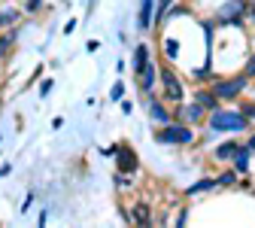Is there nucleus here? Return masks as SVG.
I'll use <instances>...</instances> for the list:
<instances>
[{
	"label": "nucleus",
	"instance_id": "1",
	"mask_svg": "<svg viewBox=\"0 0 255 228\" xmlns=\"http://www.w3.org/2000/svg\"><path fill=\"white\" fill-rule=\"evenodd\" d=\"M210 128L213 131H225V134H237L243 128H249L246 116L240 110H210Z\"/></svg>",
	"mask_w": 255,
	"mask_h": 228
},
{
	"label": "nucleus",
	"instance_id": "2",
	"mask_svg": "<svg viewBox=\"0 0 255 228\" xmlns=\"http://www.w3.org/2000/svg\"><path fill=\"white\" fill-rule=\"evenodd\" d=\"M155 140L158 143H167V146H173V143L188 146V143H195V131H191L188 125L170 122V125H164V128H158V131H155Z\"/></svg>",
	"mask_w": 255,
	"mask_h": 228
},
{
	"label": "nucleus",
	"instance_id": "3",
	"mask_svg": "<svg viewBox=\"0 0 255 228\" xmlns=\"http://www.w3.org/2000/svg\"><path fill=\"white\" fill-rule=\"evenodd\" d=\"M246 9H249L246 0H228V3H222V9H219V15H216V24L234 27V24H240V18L246 15Z\"/></svg>",
	"mask_w": 255,
	"mask_h": 228
},
{
	"label": "nucleus",
	"instance_id": "4",
	"mask_svg": "<svg viewBox=\"0 0 255 228\" xmlns=\"http://www.w3.org/2000/svg\"><path fill=\"white\" fill-rule=\"evenodd\" d=\"M158 79H161V85H164V97H167V101H170V104H182L185 91H182L179 76H176L170 67H161V70H158Z\"/></svg>",
	"mask_w": 255,
	"mask_h": 228
},
{
	"label": "nucleus",
	"instance_id": "5",
	"mask_svg": "<svg viewBox=\"0 0 255 228\" xmlns=\"http://www.w3.org/2000/svg\"><path fill=\"white\" fill-rule=\"evenodd\" d=\"M246 82H249V76L240 73V76H234V79H222V82H216L210 91L219 97V101H234V97L246 88Z\"/></svg>",
	"mask_w": 255,
	"mask_h": 228
},
{
	"label": "nucleus",
	"instance_id": "6",
	"mask_svg": "<svg viewBox=\"0 0 255 228\" xmlns=\"http://www.w3.org/2000/svg\"><path fill=\"white\" fill-rule=\"evenodd\" d=\"M116 165H119V171L122 174H137V155L128 149V146H116Z\"/></svg>",
	"mask_w": 255,
	"mask_h": 228
},
{
	"label": "nucleus",
	"instance_id": "7",
	"mask_svg": "<svg viewBox=\"0 0 255 228\" xmlns=\"http://www.w3.org/2000/svg\"><path fill=\"white\" fill-rule=\"evenodd\" d=\"M204 113H207V110H204V107L195 101V104H188V107H179V113H176L173 119H179V122H188V125H198V122L204 119Z\"/></svg>",
	"mask_w": 255,
	"mask_h": 228
},
{
	"label": "nucleus",
	"instance_id": "8",
	"mask_svg": "<svg viewBox=\"0 0 255 228\" xmlns=\"http://www.w3.org/2000/svg\"><path fill=\"white\" fill-rule=\"evenodd\" d=\"M249 155H252V149H249L246 143H243V146L237 143V149H234V155H231V158H234V171H237V174H246V171H249Z\"/></svg>",
	"mask_w": 255,
	"mask_h": 228
},
{
	"label": "nucleus",
	"instance_id": "9",
	"mask_svg": "<svg viewBox=\"0 0 255 228\" xmlns=\"http://www.w3.org/2000/svg\"><path fill=\"white\" fill-rule=\"evenodd\" d=\"M155 82H158V67L146 61V67L140 70V88H143V91H152Z\"/></svg>",
	"mask_w": 255,
	"mask_h": 228
},
{
	"label": "nucleus",
	"instance_id": "10",
	"mask_svg": "<svg viewBox=\"0 0 255 228\" xmlns=\"http://www.w3.org/2000/svg\"><path fill=\"white\" fill-rule=\"evenodd\" d=\"M128 222H131V225H152V213H149V207H146V204H137L131 213H128Z\"/></svg>",
	"mask_w": 255,
	"mask_h": 228
},
{
	"label": "nucleus",
	"instance_id": "11",
	"mask_svg": "<svg viewBox=\"0 0 255 228\" xmlns=\"http://www.w3.org/2000/svg\"><path fill=\"white\" fill-rule=\"evenodd\" d=\"M149 113H152V119H155V122H161V125H170V122H176V119H173V116H170V113H167L161 104H158V101H149Z\"/></svg>",
	"mask_w": 255,
	"mask_h": 228
},
{
	"label": "nucleus",
	"instance_id": "12",
	"mask_svg": "<svg viewBox=\"0 0 255 228\" xmlns=\"http://www.w3.org/2000/svg\"><path fill=\"white\" fill-rule=\"evenodd\" d=\"M146 61H149V46H137V49H134V58H131L134 73H140V70L146 67Z\"/></svg>",
	"mask_w": 255,
	"mask_h": 228
},
{
	"label": "nucleus",
	"instance_id": "13",
	"mask_svg": "<svg viewBox=\"0 0 255 228\" xmlns=\"http://www.w3.org/2000/svg\"><path fill=\"white\" fill-rule=\"evenodd\" d=\"M152 6H155V0H140V27H152Z\"/></svg>",
	"mask_w": 255,
	"mask_h": 228
},
{
	"label": "nucleus",
	"instance_id": "14",
	"mask_svg": "<svg viewBox=\"0 0 255 228\" xmlns=\"http://www.w3.org/2000/svg\"><path fill=\"white\" fill-rule=\"evenodd\" d=\"M198 104H201L204 110H216V107H219V97H216L210 88H201V91H198Z\"/></svg>",
	"mask_w": 255,
	"mask_h": 228
},
{
	"label": "nucleus",
	"instance_id": "15",
	"mask_svg": "<svg viewBox=\"0 0 255 228\" xmlns=\"http://www.w3.org/2000/svg\"><path fill=\"white\" fill-rule=\"evenodd\" d=\"M15 21H18V9L15 6H3V9H0V27H3V30L12 27Z\"/></svg>",
	"mask_w": 255,
	"mask_h": 228
},
{
	"label": "nucleus",
	"instance_id": "16",
	"mask_svg": "<svg viewBox=\"0 0 255 228\" xmlns=\"http://www.w3.org/2000/svg\"><path fill=\"white\" fill-rule=\"evenodd\" d=\"M213 189H216V180H210V177H207V180H201V183H195V186H188V189H185V195L191 198V195H201V192H213Z\"/></svg>",
	"mask_w": 255,
	"mask_h": 228
},
{
	"label": "nucleus",
	"instance_id": "17",
	"mask_svg": "<svg viewBox=\"0 0 255 228\" xmlns=\"http://www.w3.org/2000/svg\"><path fill=\"white\" fill-rule=\"evenodd\" d=\"M15 37H18V30H12V27H6V37L0 40V55H6L9 52V46L15 43Z\"/></svg>",
	"mask_w": 255,
	"mask_h": 228
},
{
	"label": "nucleus",
	"instance_id": "18",
	"mask_svg": "<svg viewBox=\"0 0 255 228\" xmlns=\"http://www.w3.org/2000/svg\"><path fill=\"white\" fill-rule=\"evenodd\" d=\"M234 149H237V143H222V146L216 149V158H219V161H228V158L234 155Z\"/></svg>",
	"mask_w": 255,
	"mask_h": 228
},
{
	"label": "nucleus",
	"instance_id": "19",
	"mask_svg": "<svg viewBox=\"0 0 255 228\" xmlns=\"http://www.w3.org/2000/svg\"><path fill=\"white\" fill-rule=\"evenodd\" d=\"M170 9V0H158V6H155V15H152V21H158L161 24V18H164V12Z\"/></svg>",
	"mask_w": 255,
	"mask_h": 228
},
{
	"label": "nucleus",
	"instance_id": "20",
	"mask_svg": "<svg viewBox=\"0 0 255 228\" xmlns=\"http://www.w3.org/2000/svg\"><path fill=\"white\" fill-rule=\"evenodd\" d=\"M234 183H237V174L234 171H225V174L216 180V186H234Z\"/></svg>",
	"mask_w": 255,
	"mask_h": 228
},
{
	"label": "nucleus",
	"instance_id": "21",
	"mask_svg": "<svg viewBox=\"0 0 255 228\" xmlns=\"http://www.w3.org/2000/svg\"><path fill=\"white\" fill-rule=\"evenodd\" d=\"M164 52H167V58H176V55H179V43H176V40H167V43H164Z\"/></svg>",
	"mask_w": 255,
	"mask_h": 228
},
{
	"label": "nucleus",
	"instance_id": "22",
	"mask_svg": "<svg viewBox=\"0 0 255 228\" xmlns=\"http://www.w3.org/2000/svg\"><path fill=\"white\" fill-rule=\"evenodd\" d=\"M122 94H125V85H122V82H116V85H113V91H110V97H113V101H122Z\"/></svg>",
	"mask_w": 255,
	"mask_h": 228
},
{
	"label": "nucleus",
	"instance_id": "23",
	"mask_svg": "<svg viewBox=\"0 0 255 228\" xmlns=\"http://www.w3.org/2000/svg\"><path fill=\"white\" fill-rule=\"evenodd\" d=\"M243 76H249V79H255V55L249 58V64H246V70H243Z\"/></svg>",
	"mask_w": 255,
	"mask_h": 228
},
{
	"label": "nucleus",
	"instance_id": "24",
	"mask_svg": "<svg viewBox=\"0 0 255 228\" xmlns=\"http://www.w3.org/2000/svg\"><path fill=\"white\" fill-rule=\"evenodd\" d=\"M240 113L246 116V122H255V104H249V107H243Z\"/></svg>",
	"mask_w": 255,
	"mask_h": 228
},
{
	"label": "nucleus",
	"instance_id": "25",
	"mask_svg": "<svg viewBox=\"0 0 255 228\" xmlns=\"http://www.w3.org/2000/svg\"><path fill=\"white\" fill-rule=\"evenodd\" d=\"M40 3H43V0H27V12H37Z\"/></svg>",
	"mask_w": 255,
	"mask_h": 228
},
{
	"label": "nucleus",
	"instance_id": "26",
	"mask_svg": "<svg viewBox=\"0 0 255 228\" xmlns=\"http://www.w3.org/2000/svg\"><path fill=\"white\" fill-rule=\"evenodd\" d=\"M185 222H188V210H182V213H179V216H176V225H179V228H182V225H185Z\"/></svg>",
	"mask_w": 255,
	"mask_h": 228
},
{
	"label": "nucleus",
	"instance_id": "27",
	"mask_svg": "<svg viewBox=\"0 0 255 228\" xmlns=\"http://www.w3.org/2000/svg\"><path fill=\"white\" fill-rule=\"evenodd\" d=\"M49 91H52V79H46V82H43V88H40V94H43V97H46V94H49Z\"/></svg>",
	"mask_w": 255,
	"mask_h": 228
},
{
	"label": "nucleus",
	"instance_id": "28",
	"mask_svg": "<svg viewBox=\"0 0 255 228\" xmlns=\"http://www.w3.org/2000/svg\"><path fill=\"white\" fill-rule=\"evenodd\" d=\"M246 146H249V149H252V152H255V134H252V140H249V143H246Z\"/></svg>",
	"mask_w": 255,
	"mask_h": 228
},
{
	"label": "nucleus",
	"instance_id": "29",
	"mask_svg": "<svg viewBox=\"0 0 255 228\" xmlns=\"http://www.w3.org/2000/svg\"><path fill=\"white\" fill-rule=\"evenodd\" d=\"M249 3H252V18H255V0H249Z\"/></svg>",
	"mask_w": 255,
	"mask_h": 228
}]
</instances>
